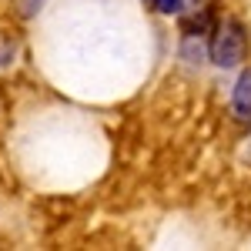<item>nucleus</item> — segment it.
I'll return each instance as SVG.
<instances>
[{"instance_id": "1", "label": "nucleus", "mask_w": 251, "mask_h": 251, "mask_svg": "<svg viewBox=\"0 0 251 251\" xmlns=\"http://www.w3.org/2000/svg\"><path fill=\"white\" fill-rule=\"evenodd\" d=\"M248 54V37H245V27L238 20H225L218 24L214 30V40H211V60L218 67H234L241 64Z\"/></svg>"}, {"instance_id": "2", "label": "nucleus", "mask_w": 251, "mask_h": 251, "mask_svg": "<svg viewBox=\"0 0 251 251\" xmlns=\"http://www.w3.org/2000/svg\"><path fill=\"white\" fill-rule=\"evenodd\" d=\"M231 111L234 117H241V121H251V67L238 77L234 84V94H231Z\"/></svg>"}, {"instance_id": "3", "label": "nucleus", "mask_w": 251, "mask_h": 251, "mask_svg": "<svg viewBox=\"0 0 251 251\" xmlns=\"http://www.w3.org/2000/svg\"><path fill=\"white\" fill-rule=\"evenodd\" d=\"M154 7L161 14H177L181 10V0H154Z\"/></svg>"}]
</instances>
